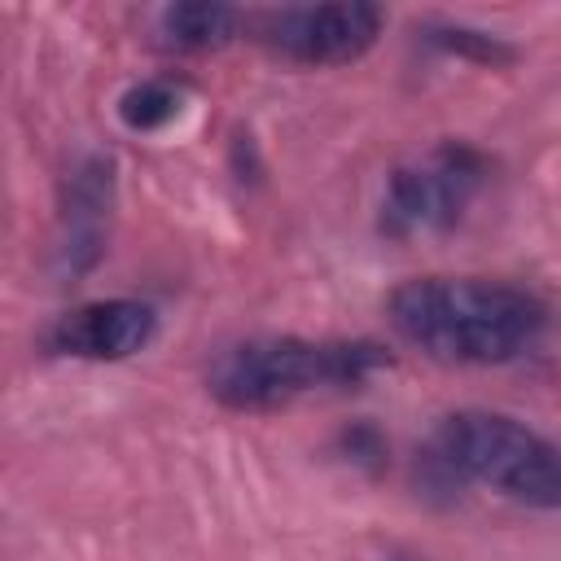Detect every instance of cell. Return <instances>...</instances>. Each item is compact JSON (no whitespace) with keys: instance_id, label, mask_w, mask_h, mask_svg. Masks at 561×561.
Segmentation results:
<instances>
[{"instance_id":"obj_8","label":"cell","mask_w":561,"mask_h":561,"mask_svg":"<svg viewBox=\"0 0 561 561\" xmlns=\"http://www.w3.org/2000/svg\"><path fill=\"white\" fill-rule=\"evenodd\" d=\"M162 26V39L171 48H188V53H206V48H219L237 35L241 26V13L232 4H215V0H188V4H171L162 9L158 18Z\"/></svg>"},{"instance_id":"obj_10","label":"cell","mask_w":561,"mask_h":561,"mask_svg":"<svg viewBox=\"0 0 561 561\" xmlns=\"http://www.w3.org/2000/svg\"><path fill=\"white\" fill-rule=\"evenodd\" d=\"M430 39L438 44V48H447V53H456V57H469V61H486V66H500V61H513V48L508 44H500L495 35H486V31H473V26H430Z\"/></svg>"},{"instance_id":"obj_4","label":"cell","mask_w":561,"mask_h":561,"mask_svg":"<svg viewBox=\"0 0 561 561\" xmlns=\"http://www.w3.org/2000/svg\"><path fill=\"white\" fill-rule=\"evenodd\" d=\"M482 175L486 162L469 145H438L421 162L390 171L381 197V232L408 241L451 228L482 188Z\"/></svg>"},{"instance_id":"obj_5","label":"cell","mask_w":561,"mask_h":561,"mask_svg":"<svg viewBox=\"0 0 561 561\" xmlns=\"http://www.w3.org/2000/svg\"><path fill=\"white\" fill-rule=\"evenodd\" d=\"M381 22V9L368 0L298 4L263 13L259 35L276 57L294 66H351L377 44Z\"/></svg>"},{"instance_id":"obj_9","label":"cell","mask_w":561,"mask_h":561,"mask_svg":"<svg viewBox=\"0 0 561 561\" xmlns=\"http://www.w3.org/2000/svg\"><path fill=\"white\" fill-rule=\"evenodd\" d=\"M118 118H123L131 131H158V127H167V123L180 118V88H171L167 79L131 83V88L118 96Z\"/></svg>"},{"instance_id":"obj_11","label":"cell","mask_w":561,"mask_h":561,"mask_svg":"<svg viewBox=\"0 0 561 561\" xmlns=\"http://www.w3.org/2000/svg\"><path fill=\"white\" fill-rule=\"evenodd\" d=\"M390 561H421V557H390Z\"/></svg>"},{"instance_id":"obj_2","label":"cell","mask_w":561,"mask_h":561,"mask_svg":"<svg viewBox=\"0 0 561 561\" xmlns=\"http://www.w3.org/2000/svg\"><path fill=\"white\" fill-rule=\"evenodd\" d=\"M386 364L377 342H311V337H245L228 346L206 386L224 408L263 412L294 403L311 390L364 386Z\"/></svg>"},{"instance_id":"obj_6","label":"cell","mask_w":561,"mask_h":561,"mask_svg":"<svg viewBox=\"0 0 561 561\" xmlns=\"http://www.w3.org/2000/svg\"><path fill=\"white\" fill-rule=\"evenodd\" d=\"M110 210H114V162L105 153H88L66 171L61 184L57 267L66 276H83L101 263L110 241Z\"/></svg>"},{"instance_id":"obj_7","label":"cell","mask_w":561,"mask_h":561,"mask_svg":"<svg viewBox=\"0 0 561 561\" xmlns=\"http://www.w3.org/2000/svg\"><path fill=\"white\" fill-rule=\"evenodd\" d=\"M158 333V316L140 298H101L66 311L53 324V351L79 359H127L145 351Z\"/></svg>"},{"instance_id":"obj_1","label":"cell","mask_w":561,"mask_h":561,"mask_svg":"<svg viewBox=\"0 0 561 561\" xmlns=\"http://www.w3.org/2000/svg\"><path fill=\"white\" fill-rule=\"evenodd\" d=\"M390 324L443 364H508L543 337L548 307L508 280L412 276L390 294Z\"/></svg>"},{"instance_id":"obj_3","label":"cell","mask_w":561,"mask_h":561,"mask_svg":"<svg viewBox=\"0 0 561 561\" xmlns=\"http://www.w3.org/2000/svg\"><path fill=\"white\" fill-rule=\"evenodd\" d=\"M438 469L482 482L526 508H561V443L543 438L517 416L465 408L451 412L430 443Z\"/></svg>"}]
</instances>
